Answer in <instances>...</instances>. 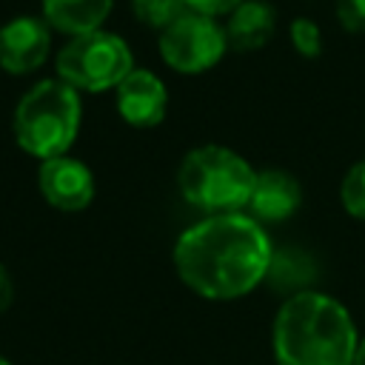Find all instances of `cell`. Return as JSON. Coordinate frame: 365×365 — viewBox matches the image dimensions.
<instances>
[{"label":"cell","instance_id":"cell-1","mask_svg":"<svg viewBox=\"0 0 365 365\" xmlns=\"http://www.w3.org/2000/svg\"><path fill=\"white\" fill-rule=\"evenodd\" d=\"M271 251L265 228L251 214H208L180 234L174 268L194 294L237 299L265 279Z\"/></svg>","mask_w":365,"mask_h":365},{"label":"cell","instance_id":"cell-10","mask_svg":"<svg viewBox=\"0 0 365 365\" xmlns=\"http://www.w3.org/2000/svg\"><path fill=\"white\" fill-rule=\"evenodd\" d=\"M299 202H302V188H299L294 174H288L282 168L257 171V182H254V191H251V200H248V211L259 225L288 220L299 208Z\"/></svg>","mask_w":365,"mask_h":365},{"label":"cell","instance_id":"cell-14","mask_svg":"<svg viewBox=\"0 0 365 365\" xmlns=\"http://www.w3.org/2000/svg\"><path fill=\"white\" fill-rule=\"evenodd\" d=\"M131 9L140 23L165 29L171 20H177L182 11H188L185 0H131Z\"/></svg>","mask_w":365,"mask_h":365},{"label":"cell","instance_id":"cell-7","mask_svg":"<svg viewBox=\"0 0 365 365\" xmlns=\"http://www.w3.org/2000/svg\"><path fill=\"white\" fill-rule=\"evenodd\" d=\"M37 185L46 202L57 211H83L94 200V177L86 163L63 154L40 163Z\"/></svg>","mask_w":365,"mask_h":365},{"label":"cell","instance_id":"cell-19","mask_svg":"<svg viewBox=\"0 0 365 365\" xmlns=\"http://www.w3.org/2000/svg\"><path fill=\"white\" fill-rule=\"evenodd\" d=\"M11 299H14V282H11V274L6 271V265L0 262V314L11 308Z\"/></svg>","mask_w":365,"mask_h":365},{"label":"cell","instance_id":"cell-4","mask_svg":"<svg viewBox=\"0 0 365 365\" xmlns=\"http://www.w3.org/2000/svg\"><path fill=\"white\" fill-rule=\"evenodd\" d=\"M257 171L245 157L225 145H200L188 151L177 171L182 197L205 214H234L248 208Z\"/></svg>","mask_w":365,"mask_h":365},{"label":"cell","instance_id":"cell-18","mask_svg":"<svg viewBox=\"0 0 365 365\" xmlns=\"http://www.w3.org/2000/svg\"><path fill=\"white\" fill-rule=\"evenodd\" d=\"M188 3V9L191 11H200V14H205V17H220V14H231L240 3H245V0H185Z\"/></svg>","mask_w":365,"mask_h":365},{"label":"cell","instance_id":"cell-13","mask_svg":"<svg viewBox=\"0 0 365 365\" xmlns=\"http://www.w3.org/2000/svg\"><path fill=\"white\" fill-rule=\"evenodd\" d=\"M111 6L114 0H43V20L51 29L77 37L103 29Z\"/></svg>","mask_w":365,"mask_h":365},{"label":"cell","instance_id":"cell-21","mask_svg":"<svg viewBox=\"0 0 365 365\" xmlns=\"http://www.w3.org/2000/svg\"><path fill=\"white\" fill-rule=\"evenodd\" d=\"M0 365H11V362H9V359H6V356H0Z\"/></svg>","mask_w":365,"mask_h":365},{"label":"cell","instance_id":"cell-17","mask_svg":"<svg viewBox=\"0 0 365 365\" xmlns=\"http://www.w3.org/2000/svg\"><path fill=\"white\" fill-rule=\"evenodd\" d=\"M336 17L342 29L362 34L365 31V0H336Z\"/></svg>","mask_w":365,"mask_h":365},{"label":"cell","instance_id":"cell-9","mask_svg":"<svg viewBox=\"0 0 365 365\" xmlns=\"http://www.w3.org/2000/svg\"><path fill=\"white\" fill-rule=\"evenodd\" d=\"M120 117L134 128H154L165 120L168 91L154 71L131 68L114 88Z\"/></svg>","mask_w":365,"mask_h":365},{"label":"cell","instance_id":"cell-11","mask_svg":"<svg viewBox=\"0 0 365 365\" xmlns=\"http://www.w3.org/2000/svg\"><path fill=\"white\" fill-rule=\"evenodd\" d=\"M317 279H319V265L305 248L285 245V248H274L271 251L265 282L274 291L285 294V299L297 297V294H305V291H317L314 288Z\"/></svg>","mask_w":365,"mask_h":365},{"label":"cell","instance_id":"cell-6","mask_svg":"<svg viewBox=\"0 0 365 365\" xmlns=\"http://www.w3.org/2000/svg\"><path fill=\"white\" fill-rule=\"evenodd\" d=\"M157 46L165 66L182 74H200L222 60V54L228 51V37L214 17L188 9L165 29H160Z\"/></svg>","mask_w":365,"mask_h":365},{"label":"cell","instance_id":"cell-20","mask_svg":"<svg viewBox=\"0 0 365 365\" xmlns=\"http://www.w3.org/2000/svg\"><path fill=\"white\" fill-rule=\"evenodd\" d=\"M354 365H365V339H359V348H356V356H354Z\"/></svg>","mask_w":365,"mask_h":365},{"label":"cell","instance_id":"cell-3","mask_svg":"<svg viewBox=\"0 0 365 365\" xmlns=\"http://www.w3.org/2000/svg\"><path fill=\"white\" fill-rule=\"evenodd\" d=\"M80 120H83L80 91L57 77L31 86L20 97L11 128L17 145L26 154L37 160H51V157H63L71 148L80 131Z\"/></svg>","mask_w":365,"mask_h":365},{"label":"cell","instance_id":"cell-8","mask_svg":"<svg viewBox=\"0 0 365 365\" xmlns=\"http://www.w3.org/2000/svg\"><path fill=\"white\" fill-rule=\"evenodd\" d=\"M51 51V26L37 17H14L0 26V68L9 74H31Z\"/></svg>","mask_w":365,"mask_h":365},{"label":"cell","instance_id":"cell-15","mask_svg":"<svg viewBox=\"0 0 365 365\" xmlns=\"http://www.w3.org/2000/svg\"><path fill=\"white\" fill-rule=\"evenodd\" d=\"M339 197H342L345 211L365 222V160L348 168V174L342 177Z\"/></svg>","mask_w":365,"mask_h":365},{"label":"cell","instance_id":"cell-12","mask_svg":"<svg viewBox=\"0 0 365 365\" xmlns=\"http://www.w3.org/2000/svg\"><path fill=\"white\" fill-rule=\"evenodd\" d=\"M277 31V11L271 3L262 0H245L240 3L225 23L228 48L237 51H257L262 48Z\"/></svg>","mask_w":365,"mask_h":365},{"label":"cell","instance_id":"cell-5","mask_svg":"<svg viewBox=\"0 0 365 365\" xmlns=\"http://www.w3.org/2000/svg\"><path fill=\"white\" fill-rule=\"evenodd\" d=\"M131 68V48L123 37L106 29L71 37L57 54V77L71 88L91 94L117 88Z\"/></svg>","mask_w":365,"mask_h":365},{"label":"cell","instance_id":"cell-2","mask_svg":"<svg viewBox=\"0 0 365 365\" xmlns=\"http://www.w3.org/2000/svg\"><path fill=\"white\" fill-rule=\"evenodd\" d=\"M277 365H354L359 336L345 305L322 291L288 297L274 317Z\"/></svg>","mask_w":365,"mask_h":365},{"label":"cell","instance_id":"cell-16","mask_svg":"<svg viewBox=\"0 0 365 365\" xmlns=\"http://www.w3.org/2000/svg\"><path fill=\"white\" fill-rule=\"evenodd\" d=\"M288 34H291V46H294L302 57L314 60V57L322 54V31H319V26H317L314 20H308V17L291 20Z\"/></svg>","mask_w":365,"mask_h":365}]
</instances>
